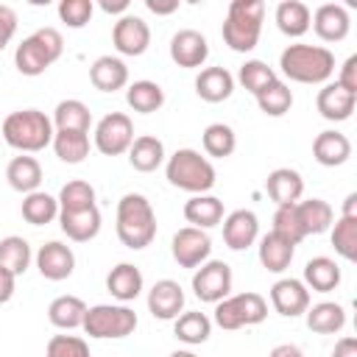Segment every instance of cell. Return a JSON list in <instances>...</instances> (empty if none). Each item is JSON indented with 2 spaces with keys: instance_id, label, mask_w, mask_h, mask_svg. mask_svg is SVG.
<instances>
[{
  "instance_id": "7dc6e473",
  "label": "cell",
  "mask_w": 357,
  "mask_h": 357,
  "mask_svg": "<svg viewBox=\"0 0 357 357\" xmlns=\"http://www.w3.org/2000/svg\"><path fill=\"white\" fill-rule=\"evenodd\" d=\"M45 357H89V346L78 335H53L47 340Z\"/></svg>"
},
{
  "instance_id": "8992f818",
  "label": "cell",
  "mask_w": 357,
  "mask_h": 357,
  "mask_svg": "<svg viewBox=\"0 0 357 357\" xmlns=\"http://www.w3.org/2000/svg\"><path fill=\"white\" fill-rule=\"evenodd\" d=\"M165 176L173 187L192 192V195H204L215 187V167L206 156H201L192 148H178L167 165H165Z\"/></svg>"
},
{
  "instance_id": "7c38bea8",
  "label": "cell",
  "mask_w": 357,
  "mask_h": 357,
  "mask_svg": "<svg viewBox=\"0 0 357 357\" xmlns=\"http://www.w3.org/2000/svg\"><path fill=\"white\" fill-rule=\"evenodd\" d=\"M114 50L123 56H142L151 45V28L137 14H123L112 28Z\"/></svg>"
},
{
  "instance_id": "7402d4cb",
  "label": "cell",
  "mask_w": 357,
  "mask_h": 357,
  "mask_svg": "<svg viewBox=\"0 0 357 357\" xmlns=\"http://www.w3.org/2000/svg\"><path fill=\"white\" fill-rule=\"evenodd\" d=\"M312 156L318 165L324 167H337L343 162H349L351 156V142L346 134L329 128V131H321L315 139H312Z\"/></svg>"
},
{
  "instance_id": "8d00e7d4",
  "label": "cell",
  "mask_w": 357,
  "mask_h": 357,
  "mask_svg": "<svg viewBox=\"0 0 357 357\" xmlns=\"http://www.w3.org/2000/svg\"><path fill=\"white\" fill-rule=\"evenodd\" d=\"M50 145L64 165H81L89 156V134L84 131H56Z\"/></svg>"
},
{
  "instance_id": "c3c4849f",
  "label": "cell",
  "mask_w": 357,
  "mask_h": 357,
  "mask_svg": "<svg viewBox=\"0 0 357 357\" xmlns=\"http://www.w3.org/2000/svg\"><path fill=\"white\" fill-rule=\"evenodd\" d=\"M92 11H95L92 0H61L59 3V17L70 28H84L92 20Z\"/></svg>"
},
{
  "instance_id": "ba28073f",
  "label": "cell",
  "mask_w": 357,
  "mask_h": 357,
  "mask_svg": "<svg viewBox=\"0 0 357 357\" xmlns=\"http://www.w3.org/2000/svg\"><path fill=\"white\" fill-rule=\"evenodd\" d=\"M268 315V301L254 293V290H245V293H237V296H226L223 301L215 304V324L220 329H240V326H254V324H262Z\"/></svg>"
},
{
  "instance_id": "f35d334b",
  "label": "cell",
  "mask_w": 357,
  "mask_h": 357,
  "mask_svg": "<svg viewBox=\"0 0 357 357\" xmlns=\"http://www.w3.org/2000/svg\"><path fill=\"white\" fill-rule=\"evenodd\" d=\"M31 265V245L25 237L8 234L0 240V268L11 271L14 276H22Z\"/></svg>"
},
{
  "instance_id": "f546056e",
  "label": "cell",
  "mask_w": 357,
  "mask_h": 357,
  "mask_svg": "<svg viewBox=\"0 0 357 357\" xmlns=\"http://www.w3.org/2000/svg\"><path fill=\"white\" fill-rule=\"evenodd\" d=\"M89 126H92V112H89L86 103H81L75 98L59 100V106L53 109V128L56 131H84V134H89Z\"/></svg>"
},
{
  "instance_id": "4dcf8cb0",
  "label": "cell",
  "mask_w": 357,
  "mask_h": 357,
  "mask_svg": "<svg viewBox=\"0 0 357 357\" xmlns=\"http://www.w3.org/2000/svg\"><path fill=\"white\" fill-rule=\"evenodd\" d=\"M293 254H296V245H290L287 240H282L279 234L268 231L262 240H259V262L265 271L271 273H282L290 268L293 262Z\"/></svg>"
},
{
  "instance_id": "d4e9b609",
  "label": "cell",
  "mask_w": 357,
  "mask_h": 357,
  "mask_svg": "<svg viewBox=\"0 0 357 357\" xmlns=\"http://www.w3.org/2000/svg\"><path fill=\"white\" fill-rule=\"evenodd\" d=\"M142 284H145L142 271H139L137 265H131V262L114 265V268L109 271V276H106V290H109L117 301H123V304L134 301V298L142 293Z\"/></svg>"
},
{
  "instance_id": "cb8c5ba5",
  "label": "cell",
  "mask_w": 357,
  "mask_h": 357,
  "mask_svg": "<svg viewBox=\"0 0 357 357\" xmlns=\"http://www.w3.org/2000/svg\"><path fill=\"white\" fill-rule=\"evenodd\" d=\"M59 223H61V231L73 243H89V240L98 237L103 220H100V209L89 206V209H81V212H59Z\"/></svg>"
},
{
  "instance_id": "5b68a950",
  "label": "cell",
  "mask_w": 357,
  "mask_h": 357,
  "mask_svg": "<svg viewBox=\"0 0 357 357\" xmlns=\"http://www.w3.org/2000/svg\"><path fill=\"white\" fill-rule=\"evenodd\" d=\"M64 53V39L56 28H39L33 31L31 36H25L17 50H14V67L28 75V78H36L42 75L53 61H59V56Z\"/></svg>"
},
{
  "instance_id": "3957f363",
  "label": "cell",
  "mask_w": 357,
  "mask_h": 357,
  "mask_svg": "<svg viewBox=\"0 0 357 357\" xmlns=\"http://www.w3.org/2000/svg\"><path fill=\"white\" fill-rule=\"evenodd\" d=\"M3 139L20 153H39L53 142V120L39 109H20L3 120Z\"/></svg>"
},
{
  "instance_id": "7bdbcfd3",
  "label": "cell",
  "mask_w": 357,
  "mask_h": 357,
  "mask_svg": "<svg viewBox=\"0 0 357 357\" xmlns=\"http://www.w3.org/2000/svg\"><path fill=\"white\" fill-rule=\"evenodd\" d=\"M59 212H81V209H89L95 206V187L89 181H81V178H73L61 187L59 192Z\"/></svg>"
},
{
  "instance_id": "d6a6232c",
  "label": "cell",
  "mask_w": 357,
  "mask_h": 357,
  "mask_svg": "<svg viewBox=\"0 0 357 357\" xmlns=\"http://www.w3.org/2000/svg\"><path fill=\"white\" fill-rule=\"evenodd\" d=\"M296 215H298V223L304 229V234H321L332 226L335 220V212L332 206L324 201V198H307V201H298L296 204Z\"/></svg>"
},
{
  "instance_id": "6f0895ef",
  "label": "cell",
  "mask_w": 357,
  "mask_h": 357,
  "mask_svg": "<svg viewBox=\"0 0 357 357\" xmlns=\"http://www.w3.org/2000/svg\"><path fill=\"white\" fill-rule=\"evenodd\" d=\"M343 215L346 218H357V192H349L343 201Z\"/></svg>"
},
{
  "instance_id": "db71d44e",
  "label": "cell",
  "mask_w": 357,
  "mask_h": 357,
  "mask_svg": "<svg viewBox=\"0 0 357 357\" xmlns=\"http://www.w3.org/2000/svg\"><path fill=\"white\" fill-rule=\"evenodd\" d=\"M145 6L153 14H173L178 8V0H145Z\"/></svg>"
},
{
  "instance_id": "8fae6325",
  "label": "cell",
  "mask_w": 357,
  "mask_h": 357,
  "mask_svg": "<svg viewBox=\"0 0 357 357\" xmlns=\"http://www.w3.org/2000/svg\"><path fill=\"white\" fill-rule=\"evenodd\" d=\"M170 254L173 259L181 265V268H198L209 259L212 254V240L204 229H195V226H184L173 234V243H170Z\"/></svg>"
},
{
  "instance_id": "9a60e30c",
  "label": "cell",
  "mask_w": 357,
  "mask_h": 357,
  "mask_svg": "<svg viewBox=\"0 0 357 357\" xmlns=\"http://www.w3.org/2000/svg\"><path fill=\"white\" fill-rule=\"evenodd\" d=\"M36 268L45 279L50 282H61L67 276H73L75 271V254L70 245L59 243V240H50L45 243L39 251H36Z\"/></svg>"
},
{
  "instance_id": "2e32d148",
  "label": "cell",
  "mask_w": 357,
  "mask_h": 357,
  "mask_svg": "<svg viewBox=\"0 0 357 357\" xmlns=\"http://www.w3.org/2000/svg\"><path fill=\"white\" fill-rule=\"evenodd\" d=\"M148 310L159 321H176L184 310V290L173 279H159L148 290Z\"/></svg>"
},
{
  "instance_id": "e0dca14e",
  "label": "cell",
  "mask_w": 357,
  "mask_h": 357,
  "mask_svg": "<svg viewBox=\"0 0 357 357\" xmlns=\"http://www.w3.org/2000/svg\"><path fill=\"white\" fill-rule=\"evenodd\" d=\"M259 237V220L251 209H234L223 218V243L231 251H245Z\"/></svg>"
},
{
  "instance_id": "bcb514c9",
  "label": "cell",
  "mask_w": 357,
  "mask_h": 357,
  "mask_svg": "<svg viewBox=\"0 0 357 357\" xmlns=\"http://www.w3.org/2000/svg\"><path fill=\"white\" fill-rule=\"evenodd\" d=\"M237 81L243 84V89H248L251 95H257V92H262L271 81H276V73L265 64V61H259V59H251V61H245L243 67H240V73H237Z\"/></svg>"
},
{
  "instance_id": "9f6ffc18",
  "label": "cell",
  "mask_w": 357,
  "mask_h": 357,
  "mask_svg": "<svg viewBox=\"0 0 357 357\" xmlns=\"http://www.w3.org/2000/svg\"><path fill=\"white\" fill-rule=\"evenodd\" d=\"M100 8H103L106 14H126L128 0H100Z\"/></svg>"
},
{
  "instance_id": "44dd1931",
  "label": "cell",
  "mask_w": 357,
  "mask_h": 357,
  "mask_svg": "<svg viewBox=\"0 0 357 357\" xmlns=\"http://www.w3.org/2000/svg\"><path fill=\"white\" fill-rule=\"evenodd\" d=\"M234 92V75L226 67H204L195 78V95L206 103L229 100Z\"/></svg>"
},
{
  "instance_id": "836d02e7",
  "label": "cell",
  "mask_w": 357,
  "mask_h": 357,
  "mask_svg": "<svg viewBox=\"0 0 357 357\" xmlns=\"http://www.w3.org/2000/svg\"><path fill=\"white\" fill-rule=\"evenodd\" d=\"M126 103L139 114H153L165 106V89L156 81H134L126 89Z\"/></svg>"
},
{
  "instance_id": "4316f807",
  "label": "cell",
  "mask_w": 357,
  "mask_h": 357,
  "mask_svg": "<svg viewBox=\"0 0 357 357\" xmlns=\"http://www.w3.org/2000/svg\"><path fill=\"white\" fill-rule=\"evenodd\" d=\"M128 162L139 173H153L165 162V142L159 137H153V134L134 137V142L128 148Z\"/></svg>"
},
{
  "instance_id": "d590c367",
  "label": "cell",
  "mask_w": 357,
  "mask_h": 357,
  "mask_svg": "<svg viewBox=\"0 0 357 357\" xmlns=\"http://www.w3.org/2000/svg\"><path fill=\"white\" fill-rule=\"evenodd\" d=\"M307 326L318 335H335L346 326V310L335 301H321L315 307H307Z\"/></svg>"
},
{
  "instance_id": "b9f144b4",
  "label": "cell",
  "mask_w": 357,
  "mask_h": 357,
  "mask_svg": "<svg viewBox=\"0 0 357 357\" xmlns=\"http://www.w3.org/2000/svg\"><path fill=\"white\" fill-rule=\"evenodd\" d=\"M201 142H204L206 156H215V159H226V156H231L234 148H237L234 128L226 126V123H212V126H206Z\"/></svg>"
},
{
  "instance_id": "6da1fadb",
  "label": "cell",
  "mask_w": 357,
  "mask_h": 357,
  "mask_svg": "<svg viewBox=\"0 0 357 357\" xmlns=\"http://www.w3.org/2000/svg\"><path fill=\"white\" fill-rule=\"evenodd\" d=\"M117 237L126 248L139 251L156 237V212L142 192H126L117 201Z\"/></svg>"
},
{
  "instance_id": "ab89813d",
  "label": "cell",
  "mask_w": 357,
  "mask_h": 357,
  "mask_svg": "<svg viewBox=\"0 0 357 357\" xmlns=\"http://www.w3.org/2000/svg\"><path fill=\"white\" fill-rule=\"evenodd\" d=\"M257 98V106L262 109V114H268V117H282V114H287L290 112V106H293V92H290V86L284 84V81H271L262 92H257L254 95Z\"/></svg>"
},
{
  "instance_id": "52a82bcc",
  "label": "cell",
  "mask_w": 357,
  "mask_h": 357,
  "mask_svg": "<svg viewBox=\"0 0 357 357\" xmlns=\"http://www.w3.org/2000/svg\"><path fill=\"white\" fill-rule=\"evenodd\" d=\"M137 329V312L126 304H95L86 307L84 332L98 340H120Z\"/></svg>"
},
{
  "instance_id": "484cf974",
  "label": "cell",
  "mask_w": 357,
  "mask_h": 357,
  "mask_svg": "<svg viewBox=\"0 0 357 357\" xmlns=\"http://www.w3.org/2000/svg\"><path fill=\"white\" fill-rule=\"evenodd\" d=\"M6 178H8V187L17 190V192H25V195L36 192L39 184H42V165L31 153L14 156L6 167Z\"/></svg>"
},
{
  "instance_id": "603a6c76",
  "label": "cell",
  "mask_w": 357,
  "mask_h": 357,
  "mask_svg": "<svg viewBox=\"0 0 357 357\" xmlns=\"http://www.w3.org/2000/svg\"><path fill=\"white\" fill-rule=\"evenodd\" d=\"M89 81L100 92H117L128 84V67L117 56H100L89 67Z\"/></svg>"
},
{
  "instance_id": "816d5d0a",
  "label": "cell",
  "mask_w": 357,
  "mask_h": 357,
  "mask_svg": "<svg viewBox=\"0 0 357 357\" xmlns=\"http://www.w3.org/2000/svg\"><path fill=\"white\" fill-rule=\"evenodd\" d=\"M14 287H17V276H14L11 271L0 268V304L11 301V296H14Z\"/></svg>"
},
{
  "instance_id": "ac0fdd59",
  "label": "cell",
  "mask_w": 357,
  "mask_h": 357,
  "mask_svg": "<svg viewBox=\"0 0 357 357\" xmlns=\"http://www.w3.org/2000/svg\"><path fill=\"white\" fill-rule=\"evenodd\" d=\"M310 25L315 28V33L324 39V42H340L349 36V28H351V20H349V11L340 6V3H324L315 8Z\"/></svg>"
},
{
  "instance_id": "11a10c76",
  "label": "cell",
  "mask_w": 357,
  "mask_h": 357,
  "mask_svg": "<svg viewBox=\"0 0 357 357\" xmlns=\"http://www.w3.org/2000/svg\"><path fill=\"white\" fill-rule=\"evenodd\" d=\"M268 357H304V351H301L296 343H279V346L271 349Z\"/></svg>"
},
{
  "instance_id": "60d3db41",
  "label": "cell",
  "mask_w": 357,
  "mask_h": 357,
  "mask_svg": "<svg viewBox=\"0 0 357 357\" xmlns=\"http://www.w3.org/2000/svg\"><path fill=\"white\" fill-rule=\"evenodd\" d=\"M22 218L31 223V226H45L50 220L59 218V201L42 190L36 192H28L22 198Z\"/></svg>"
},
{
  "instance_id": "1f68e13d",
  "label": "cell",
  "mask_w": 357,
  "mask_h": 357,
  "mask_svg": "<svg viewBox=\"0 0 357 357\" xmlns=\"http://www.w3.org/2000/svg\"><path fill=\"white\" fill-rule=\"evenodd\" d=\"M304 284L307 290H315V293H329L340 284V268L335 259L329 257H312L307 265H304Z\"/></svg>"
},
{
  "instance_id": "f5cc1de1",
  "label": "cell",
  "mask_w": 357,
  "mask_h": 357,
  "mask_svg": "<svg viewBox=\"0 0 357 357\" xmlns=\"http://www.w3.org/2000/svg\"><path fill=\"white\" fill-rule=\"evenodd\" d=\"M332 357H357V337H351V335L340 337L332 349Z\"/></svg>"
},
{
  "instance_id": "e575fe53",
  "label": "cell",
  "mask_w": 357,
  "mask_h": 357,
  "mask_svg": "<svg viewBox=\"0 0 357 357\" xmlns=\"http://www.w3.org/2000/svg\"><path fill=\"white\" fill-rule=\"evenodd\" d=\"M84 315H86V304L78 296H59L47 307L50 324L59 326V329H67V332L84 326Z\"/></svg>"
},
{
  "instance_id": "74e56055",
  "label": "cell",
  "mask_w": 357,
  "mask_h": 357,
  "mask_svg": "<svg viewBox=\"0 0 357 357\" xmlns=\"http://www.w3.org/2000/svg\"><path fill=\"white\" fill-rule=\"evenodd\" d=\"M173 335L187 346L206 343L212 335V321L204 312H181L173 324Z\"/></svg>"
},
{
  "instance_id": "5bb4252c",
  "label": "cell",
  "mask_w": 357,
  "mask_h": 357,
  "mask_svg": "<svg viewBox=\"0 0 357 357\" xmlns=\"http://www.w3.org/2000/svg\"><path fill=\"white\" fill-rule=\"evenodd\" d=\"M271 304L284 318H298L310 307V290L301 279H279L271 287Z\"/></svg>"
},
{
  "instance_id": "30bf717a",
  "label": "cell",
  "mask_w": 357,
  "mask_h": 357,
  "mask_svg": "<svg viewBox=\"0 0 357 357\" xmlns=\"http://www.w3.org/2000/svg\"><path fill=\"white\" fill-rule=\"evenodd\" d=\"M192 293L206 304L223 301L231 293V268L223 259H206L192 273Z\"/></svg>"
},
{
  "instance_id": "4fadbf2b",
  "label": "cell",
  "mask_w": 357,
  "mask_h": 357,
  "mask_svg": "<svg viewBox=\"0 0 357 357\" xmlns=\"http://www.w3.org/2000/svg\"><path fill=\"white\" fill-rule=\"evenodd\" d=\"M170 59L184 67V70H195L209 59V42L201 31L192 28H181L173 33L170 39Z\"/></svg>"
},
{
  "instance_id": "f6af8a7d",
  "label": "cell",
  "mask_w": 357,
  "mask_h": 357,
  "mask_svg": "<svg viewBox=\"0 0 357 357\" xmlns=\"http://www.w3.org/2000/svg\"><path fill=\"white\" fill-rule=\"evenodd\" d=\"M332 245L343 259L349 262L357 259V218H346V215L337 218L332 229Z\"/></svg>"
},
{
  "instance_id": "681fc988",
  "label": "cell",
  "mask_w": 357,
  "mask_h": 357,
  "mask_svg": "<svg viewBox=\"0 0 357 357\" xmlns=\"http://www.w3.org/2000/svg\"><path fill=\"white\" fill-rule=\"evenodd\" d=\"M14 33H17V11L0 3V50L14 39Z\"/></svg>"
},
{
  "instance_id": "680465c9",
  "label": "cell",
  "mask_w": 357,
  "mask_h": 357,
  "mask_svg": "<svg viewBox=\"0 0 357 357\" xmlns=\"http://www.w3.org/2000/svg\"><path fill=\"white\" fill-rule=\"evenodd\" d=\"M167 357H198V354H192V351H187V349H178V351H170Z\"/></svg>"
},
{
  "instance_id": "83f0119b",
  "label": "cell",
  "mask_w": 357,
  "mask_h": 357,
  "mask_svg": "<svg viewBox=\"0 0 357 357\" xmlns=\"http://www.w3.org/2000/svg\"><path fill=\"white\" fill-rule=\"evenodd\" d=\"M310 20H312V14H310L307 3H301V0H282L276 6V28L290 39L304 36L310 31Z\"/></svg>"
},
{
  "instance_id": "9c48e42d",
  "label": "cell",
  "mask_w": 357,
  "mask_h": 357,
  "mask_svg": "<svg viewBox=\"0 0 357 357\" xmlns=\"http://www.w3.org/2000/svg\"><path fill=\"white\" fill-rule=\"evenodd\" d=\"M134 142V123L123 112H109L95 126V148L103 156H120Z\"/></svg>"
},
{
  "instance_id": "f1b7e54d",
  "label": "cell",
  "mask_w": 357,
  "mask_h": 357,
  "mask_svg": "<svg viewBox=\"0 0 357 357\" xmlns=\"http://www.w3.org/2000/svg\"><path fill=\"white\" fill-rule=\"evenodd\" d=\"M184 218L187 223H192L195 229H212L223 220V201L215 198V195H192L187 204H184Z\"/></svg>"
},
{
  "instance_id": "ffe728a7",
  "label": "cell",
  "mask_w": 357,
  "mask_h": 357,
  "mask_svg": "<svg viewBox=\"0 0 357 357\" xmlns=\"http://www.w3.org/2000/svg\"><path fill=\"white\" fill-rule=\"evenodd\" d=\"M265 190L271 195V201L276 206H284V204H298L301 195H304V178L298 170L293 167H276L268 173V181H265Z\"/></svg>"
},
{
  "instance_id": "7a4b0ae2",
  "label": "cell",
  "mask_w": 357,
  "mask_h": 357,
  "mask_svg": "<svg viewBox=\"0 0 357 357\" xmlns=\"http://www.w3.org/2000/svg\"><path fill=\"white\" fill-rule=\"evenodd\" d=\"M282 73L296 84H324L335 73V53L324 45H287L279 56Z\"/></svg>"
},
{
  "instance_id": "277c9868",
  "label": "cell",
  "mask_w": 357,
  "mask_h": 357,
  "mask_svg": "<svg viewBox=\"0 0 357 357\" xmlns=\"http://www.w3.org/2000/svg\"><path fill=\"white\" fill-rule=\"evenodd\" d=\"M262 20H265L262 0H231L223 28H220L223 42L237 53L254 50L259 42V33H262Z\"/></svg>"
},
{
  "instance_id": "ee69618b",
  "label": "cell",
  "mask_w": 357,
  "mask_h": 357,
  "mask_svg": "<svg viewBox=\"0 0 357 357\" xmlns=\"http://www.w3.org/2000/svg\"><path fill=\"white\" fill-rule=\"evenodd\" d=\"M273 234H279L282 240H287L290 245H298L307 234L298 223V215H296V204H284V206H276L273 212Z\"/></svg>"
},
{
  "instance_id": "d6986e66",
  "label": "cell",
  "mask_w": 357,
  "mask_h": 357,
  "mask_svg": "<svg viewBox=\"0 0 357 357\" xmlns=\"http://www.w3.org/2000/svg\"><path fill=\"white\" fill-rule=\"evenodd\" d=\"M315 106L321 112L324 120H332V123H343L351 117L354 106H357V95L343 89L337 81L335 84H324V89L318 92L315 98Z\"/></svg>"
},
{
  "instance_id": "f907efd6",
  "label": "cell",
  "mask_w": 357,
  "mask_h": 357,
  "mask_svg": "<svg viewBox=\"0 0 357 357\" xmlns=\"http://www.w3.org/2000/svg\"><path fill=\"white\" fill-rule=\"evenodd\" d=\"M337 84H340L343 89H349V92L357 95V56H349V59L343 61L340 75H337Z\"/></svg>"
}]
</instances>
